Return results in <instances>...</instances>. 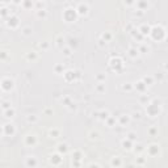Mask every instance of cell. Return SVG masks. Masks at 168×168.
Here are the masks:
<instances>
[{
  "label": "cell",
  "mask_w": 168,
  "mask_h": 168,
  "mask_svg": "<svg viewBox=\"0 0 168 168\" xmlns=\"http://www.w3.org/2000/svg\"><path fill=\"white\" fill-rule=\"evenodd\" d=\"M98 118H100L101 121H106L109 118V112L108 110H101L98 112Z\"/></svg>",
  "instance_id": "21"
},
{
  "label": "cell",
  "mask_w": 168,
  "mask_h": 168,
  "mask_svg": "<svg viewBox=\"0 0 168 168\" xmlns=\"http://www.w3.org/2000/svg\"><path fill=\"white\" fill-rule=\"evenodd\" d=\"M7 16H8V9H7L5 7H4V8L2 9V17H3V19H7Z\"/></svg>",
  "instance_id": "43"
},
{
  "label": "cell",
  "mask_w": 168,
  "mask_h": 168,
  "mask_svg": "<svg viewBox=\"0 0 168 168\" xmlns=\"http://www.w3.org/2000/svg\"><path fill=\"white\" fill-rule=\"evenodd\" d=\"M59 135H60V131L58 130V129H50L49 130V137L50 138H58Z\"/></svg>",
  "instance_id": "22"
},
{
  "label": "cell",
  "mask_w": 168,
  "mask_h": 168,
  "mask_svg": "<svg viewBox=\"0 0 168 168\" xmlns=\"http://www.w3.org/2000/svg\"><path fill=\"white\" fill-rule=\"evenodd\" d=\"M101 37H103V40H105V42H108V41L112 40V34L110 33H104Z\"/></svg>",
  "instance_id": "36"
},
{
  "label": "cell",
  "mask_w": 168,
  "mask_h": 168,
  "mask_svg": "<svg viewBox=\"0 0 168 168\" xmlns=\"http://www.w3.org/2000/svg\"><path fill=\"white\" fill-rule=\"evenodd\" d=\"M54 70H55L57 74H63V66L62 64H58V66H55Z\"/></svg>",
  "instance_id": "38"
},
{
  "label": "cell",
  "mask_w": 168,
  "mask_h": 168,
  "mask_svg": "<svg viewBox=\"0 0 168 168\" xmlns=\"http://www.w3.org/2000/svg\"><path fill=\"white\" fill-rule=\"evenodd\" d=\"M8 2H11V0H3V3H8Z\"/></svg>",
  "instance_id": "55"
},
{
  "label": "cell",
  "mask_w": 168,
  "mask_h": 168,
  "mask_svg": "<svg viewBox=\"0 0 168 168\" xmlns=\"http://www.w3.org/2000/svg\"><path fill=\"white\" fill-rule=\"evenodd\" d=\"M110 165L112 167H121L122 165V159L120 156H113L110 159Z\"/></svg>",
  "instance_id": "17"
},
{
  "label": "cell",
  "mask_w": 168,
  "mask_h": 168,
  "mask_svg": "<svg viewBox=\"0 0 168 168\" xmlns=\"http://www.w3.org/2000/svg\"><path fill=\"white\" fill-rule=\"evenodd\" d=\"M121 146H122V148L126 150V151H131V150H133V147H134V142H133V141H130L129 138H125L124 141L121 142Z\"/></svg>",
  "instance_id": "10"
},
{
  "label": "cell",
  "mask_w": 168,
  "mask_h": 168,
  "mask_svg": "<svg viewBox=\"0 0 168 168\" xmlns=\"http://www.w3.org/2000/svg\"><path fill=\"white\" fill-rule=\"evenodd\" d=\"M146 112L150 117H155L159 114L160 112V101L159 100H154L151 104L147 105V108H146Z\"/></svg>",
  "instance_id": "2"
},
{
  "label": "cell",
  "mask_w": 168,
  "mask_h": 168,
  "mask_svg": "<svg viewBox=\"0 0 168 168\" xmlns=\"http://www.w3.org/2000/svg\"><path fill=\"white\" fill-rule=\"evenodd\" d=\"M63 53H64V55H67V57H68V55L71 54V50H70V49H64V50H63Z\"/></svg>",
  "instance_id": "48"
},
{
  "label": "cell",
  "mask_w": 168,
  "mask_h": 168,
  "mask_svg": "<svg viewBox=\"0 0 168 168\" xmlns=\"http://www.w3.org/2000/svg\"><path fill=\"white\" fill-rule=\"evenodd\" d=\"M125 5H133L134 4V0H124Z\"/></svg>",
  "instance_id": "47"
},
{
  "label": "cell",
  "mask_w": 168,
  "mask_h": 168,
  "mask_svg": "<svg viewBox=\"0 0 168 168\" xmlns=\"http://www.w3.org/2000/svg\"><path fill=\"white\" fill-rule=\"evenodd\" d=\"M13 3H16V4H21V3H22V0H13Z\"/></svg>",
  "instance_id": "54"
},
{
  "label": "cell",
  "mask_w": 168,
  "mask_h": 168,
  "mask_svg": "<svg viewBox=\"0 0 168 168\" xmlns=\"http://www.w3.org/2000/svg\"><path fill=\"white\" fill-rule=\"evenodd\" d=\"M139 91V92H144V91L147 89V84L144 83L143 80H141V81H138V83H135V86H134Z\"/></svg>",
  "instance_id": "20"
},
{
  "label": "cell",
  "mask_w": 168,
  "mask_h": 168,
  "mask_svg": "<svg viewBox=\"0 0 168 168\" xmlns=\"http://www.w3.org/2000/svg\"><path fill=\"white\" fill-rule=\"evenodd\" d=\"M148 50H150V49H148L147 46H144V45H143V46L139 49V53H144V51H147V53H148Z\"/></svg>",
  "instance_id": "46"
},
{
  "label": "cell",
  "mask_w": 168,
  "mask_h": 168,
  "mask_svg": "<svg viewBox=\"0 0 168 168\" xmlns=\"http://www.w3.org/2000/svg\"><path fill=\"white\" fill-rule=\"evenodd\" d=\"M88 135H89V138H91V139H97V138H98V135H100V134H98L97 131H91Z\"/></svg>",
  "instance_id": "37"
},
{
  "label": "cell",
  "mask_w": 168,
  "mask_h": 168,
  "mask_svg": "<svg viewBox=\"0 0 168 168\" xmlns=\"http://www.w3.org/2000/svg\"><path fill=\"white\" fill-rule=\"evenodd\" d=\"M76 17H78V11L74 9V8H67V9L63 12V19H64L67 22L75 21Z\"/></svg>",
  "instance_id": "3"
},
{
  "label": "cell",
  "mask_w": 168,
  "mask_h": 168,
  "mask_svg": "<svg viewBox=\"0 0 168 168\" xmlns=\"http://www.w3.org/2000/svg\"><path fill=\"white\" fill-rule=\"evenodd\" d=\"M134 147H135V148H134V151H135V152H138V154H141V152L144 150L142 144H137V146H134Z\"/></svg>",
  "instance_id": "39"
},
{
  "label": "cell",
  "mask_w": 168,
  "mask_h": 168,
  "mask_svg": "<svg viewBox=\"0 0 168 168\" xmlns=\"http://www.w3.org/2000/svg\"><path fill=\"white\" fill-rule=\"evenodd\" d=\"M37 143H38V139H37V137L34 134H28V135H25L24 144H25L26 147H34Z\"/></svg>",
  "instance_id": "8"
},
{
  "label": "cell",
  "mask_w": 168,
  "mask_h": 168,
  "mask_svg": "<svg viewBox=\"0 0 168 168\" xmlns=\"http://www.w3.org/2000/svg\"><path fill=\"white\" fill-rule=\"evenodd\" d=\"M19 24H20V20H19V17L17 16H11L9 14V17H8V21H7V26L8 28H11V29H16L17 26H19Z\"/></svg>",
  "instance_id": "9"
},
{
  "label": "cell",
  "mask_w": 168,
  "mask_h": 168,
  "mask_svg": "<svg viewBox=\"0 0 168 168\" xmlns=\"http://www.w3.org/2000/svg\"><path fill=\"white\" fill-rule=\"evenodd\" d=\"M114 122H116V120H114V117H110V116H109L108 120H106V124L109 125V127H113L114 126Z\"/></svg>",
  "instance_id": "33"
},
{
  "label": "cell",
  "mask_w": 168,
  "mask_h": 168,
  "mask_svg": "<svg viewBox=\"0 0 168 168\" xmlns=\"http://www.w3.org/2000/svg\"><path fill=\"white\" fill-rule=\"evenodd\" d=\"M148 134L151 135V137H154V135H156L158 134V129L156 127H151L150 130H148Z\"/></svg>",
  "instance_id": "40"
},
{
  "label": "cell",
  "mask_w": 168,
  "mask_h": 168,
  "mask_svg": "<svg viewBox=\"0 0 168 168\" xmlns=\"http://www.w3.org/2000/svg\"><path fill=\"white\" fill-rule=\"evenodd\" d=\"M4 137H13L16 133V129H14L13 124H4L3 125V130H2Z\"/></svg>",
  "instance_id": "6"
},
{
  "label": "cell",
  "mask_w": 168,
  "mask_h": 168,
  "mask_svg": "<svg viewBox=\"0 0 168 168\" xmlns=\"http://www.w3.org/2000/svg\"><path fill=\"white\" fill-rule=\"evenodd\" d=\"M3 112H4V117L5 118H12V117H14V109L13 108H9V109L3 110Z\"/></svg>",
  "instance_id": "23"
},
{
  "label": "cell",
  "mask_w": 168,
  "mask_h": 168,
  "mask_svg": "<svg viewBox=\"0 0 168 168\" xmlns=\"http://www.w3.org/2000/svg\"><path fill=\"white\" fill-rule=\"evenodd\" d=\"M96 91H97V92H98V93H101V92H104V91H105V86H104V84H103V83H98V86H97V88H96Z\"/></svg>",
  "instance_id": "35"
},
{
  "label": "cell",
  "mask_w": 168,
  "mask_h": 168,
  "mask_svg": "<svg viewBox=\"0 0 168 168\" xmlns=\"http://www.w3.org/2000/svg\"><path fill=\"white\" fill-rule=\"evenodd\" d=\"M40 46H41V47H43V49H47V47H49V45H47L46 42H43V43H41V45H40Z\"/></svg>",
  "instance_id": "53"
},
{
  "label": "cell",
  "mask_w": 168,
  "mask_h": 168,
  "mask_svg": "<svg viewBox=\"0 0 168 168\" xmlns=\"http://www.w3.org/2000/svg\"><path fill=\"white\" fill-rule=\"evenodd\" d=\"M138 53H139V50H137V49H130V50H129V55H130L131 58H135L137 55H138Z\"/></svg>",
  "instance_id": "30"
},
{
  "label": "cell",
  "mask_w": 168,
  "mask_h": 168,
  "mask_svg": "<svg viewBox=\"0 0 168 168\" xmlns=\"http://www.w3.org/2000/svg\"><path fill=\"white\" fill-rule=\"evenodd\" d=\"M83 158H84V154L80 150H74L72 151V154H71V159L72 160H79V162H81Z\"/></svg>",
  "instance_id": "14"
},
{
  "label": "cell",
  "mask_w": 168,
  "mask_h": 168,
  "mask_svg": "<svg viewBox=\"0 0 168 168\" xmlns=\"http://www.w3.org/2000/svg\"><path fill=\"white\" fill-rule=\"evenodd\" d=\"M165 68H167V70H168V64H165Z\"/></svg>",
  "instance_id": "56"
},
{
  "label": "cell",
  "mask_w": 168,
  "mask_h": 168,
  "mask_svg": "<svg viewBox=\"0 0 168 168\" xmlns=\"http://www.w3.org/2000/svg\"><path fill=\"white\" fill-rule=\"evenodd\" d=\"M143 81L147 84V86H151L152 84V81H154V79L151 78V76H146V78H143Z\"/></svg>",
  "instance_id": "34"
},
{
  "label": "cell",
  "mask_w": 168,
  "mask_h": 168,
  "mask_svg": "<svg viewBox=\"0 0 168 168\" xmlns=\"http://www.w3.org/2000/svg\"><path fill=\"white\" fill-rule=\"evenodd\" d=\"M63 75H64V79H66L67 81H72V80H75V76H78V72L67 71V72H64Z\"/></svg>",
  "instance_id": "18"
},
{
  "label": "cell",
  "mask_w": 168,
  "mask_h": 168,
  "mask_svg": "<svg viewBox=\"0 0 168 168\" xmlns=\"http://www.w3.org/2000/svg\"><path fill=\"white\" fill-rule=\"evenodd\" d=\"M150 34L152 37V40H155V41H163L164 37H165V30L160 26V25H158V26L151 28Z\"/></svg>",
  "instance_id": "1"
},
{
  "label": "cell",
  "mask_w": 168,
  "mask_h": 168,
  "mask_svg": "<svg viewBox=\"0 0 168 168\" xmlns=\"http://www.w3.org/2000/svg\"><path fill=\"white\" fill-rule=\"evenodd\" d=\"M129 121H130L129 116L124 114V116H121V118H120V125H122V126H126V125L129 124Z\"/></svg>",
  "instance_id": "24"
},
{
  "label": "cell",
  "mask_w": 168,
  "mask_h": 168,
  "mask_svg": "<svg viewBox=\"0 0 168 168\" xmlns=\"http://www.w3.org/2000/svg\"><path fill=\"white\" fill-rule=\"evenodd\" d=\"M7 58V51H2V60H5Z\"/></svg>",
  "instance_id": "52"
},
{
  "label": "cell",
  "mask_w": 168,
  "mask_h": 168,
  "mask_svg": "<svg viewBox=\"0 0 168 168\" xmlns=\"http://www.w3.org/2000/svg\"><path fill=\"white\" fill-rule=\"evenodd\" d=\"M22 7H24L25 9H30V8H33V2L32 0H22Z\"/></svg>",
  "instance_id": "25"
},
{
  "label": "cell",
  "mask_w": 168,
  "mask_h": 168,
  "mask_svg": "<svg viewBox=\"0 0 168 168\" xmlns=\"http://www.w3.org/2000/svg\"><path fill=\"white\" fill-rule=\"evenodd\" d=\"M36 7H37V11H40V9H45V8H43L45 5H43V3H42V0H38Z\"/></svg>",
  "instance_id": "42"
},
{
  "label": "cell",
  "mask_w": 168,
  "mask_h": 168,
  "mask_svg": "<svg viewBox=\"0 0 168 168\" xmlns=\"http://www.w3.org/2000/svg\"><path fill=\"white\" fill-rule=\"evenodd\" d=\"M137 165H144L146 164V159L144 158H137Z\"/></svg>",
  "instance_id": "32"
},
{
  "label": "cell",
  "mask_w": 168,
  "mask_h": 168,
  "mask_svg": "<svg viewBox=\"0 0 168 168\" xmlns=\"http://www.w3.org/2000/svg\"><path fill=\"white\" fill-rule=\"evenodd\" d=\"M138 30L141 32L142 36H147V34H150V32H151V26L147 25V24H143V25H141V26L138 28Z\"/></svg>",
  "instance_id": "16"
},
{
  "label": "cell",
  "mask_w": 168,
  "mask_h": 168,
  "mask_svg": "<svg viewBox=\"0 0 168 168\" xmlns=\"http://www.w3.org/2000/svg\"><path fill=\"white\" fill-rule=\"evenodd\" d=\"M137 7L139 11H144L148 8V2L147 0H139V2H137Z\"/></svg>",
  "instance_id": "19"
},
{
  "label": "cell",
  "mask_w": 168,
  "mask_h": 168,
  "mask_svg": "<svg viewBox=\"0 0 168 168\" xmlns=\"http://www.w3.org/2000/svg\"><path fill=\"white\" fill-rule=\"evenodd\" d=\"M110 67H113L116 71H120L118 67L122 68V60H121V58H118V57H117V58H113V59L110 60Z\"/></svg>",
  "instance_id": "12"
},
{
  "label": "cell",
  "mask_w": 168,
  "mask_h": 168,
  "mask_svg": "<svg viewBox=\"0 0 168 168\" xmlns=\"http://www.w3.org/2000/svg\"><path fill=\"white\" fill-rule=\"evenodd\" d=\"M37 120H38V118L34 116V114H30V116H28V118H26V121L29 122V124H36Z\"/></svg>",
  "instance_id": "28"
},
{
  "label": "cell",
  "mask_w": 168,
  "mask_h": 168,
  "mask_svg": "<svg viewBox=\"0 0 168 168\" xmlns=\"http://www.w3.org/2000/svg\"><path fill=\"white\" fill-rule=\"evenodd\" d=\"M62 42H64V40H62V37H59L58 40H57V45L59 47H62Z\"/></svg>",
  "instance_id": "45"
},
{
  "label": "cell",
  "mask_w": 168,
  "mask_h": 168,
  "mask_svg": "<svg viewBox=\"0 0 168 168\" xmlns=\"http://www.w3.org/2000/svg\"><path fill=\"white\" fill-rule=\"evenodd\" d=\"M133 117H134V118H139V117H141V113H139V112L133 113Z\"/></svg>",
  "instance_id": "49"
},
{
  "label": "cell",
  "mask_w": 168,
  "mask_h": 168,
  "mask_svg": "<svg viewBox=\"0 0 168 168\" xmlns=\"http://www.w3.org/2000/svg\"><path fill=\"white\" fill-rule=\"evenodd\" d=\"M37 16L40 17V19H45L47 16V13H46V11L45 9H40V11H37Z\"/></svg>",
  "instance_id": "29"
},
{
  "label": "cell",
  "mask_w": 168,
  "mask_h": 168,
  "mask_svg": "<svg viewBox=\"0 0 168 168\" xmlns=\"http://www.w3.org/2000/svg\"><path fill=\"white\" fill-rule=\"evenodd\" d=\"M146 151H147V155L151 156V158L158 156L159 152H160V146H159V144H156V143H151L150 146H147Z\"/></svg>",
  "instance_id": "7"
},
{
  "label": "cell",
  "mask_w": 168,
  "mask_h": 168,
  "mask_svg": "<svg viewBox=\"0 0 168 168\" xmlns=\"http://www.w3.org/2000/svg\"><path fill=\"white\" fill-rule=\"evenodd\" d=\"M21 33H22V36L29 37L30 34H32V28H30V26H24L21 29Z\"/></svg>",
  "instance_id": "26"
},
{
  "label": "cell",
  "mask_w": 168,
  "mask_h": 168,
  "mask_svg": "<svg viewBox=\"0 0 168 168\" xmlns=\"http://www.w3.org/2000/svg\"><path fill=\"white\" fill-rule=\"evenodd\" d=\"M26 59L28 60H36L37 59V54L34 51H30V53H28L26 54Z\"/></svg>",
  "instance_id": "27"
},
{
  "label": "cell",
  "mask_w": 168,
  "mask_h": 168,
  "mask_svg": "<svg viewBox=\"0 0 168 168\" xmlns=\"http://www.w3.org/2000/svg\"><path fill=\"white\" fill-rule=\"evenodd\" d=\"M97 80H105V75H97Z\"/></svg>",
  "instance_id": "51"
},
{
  "label": "cell",
  "mask_w": 168,
  "mask_h": 168,
  "mask_svg": "<svg viewBox=\"0 0 168 168\" xmlns=\"http://www.w3.org/2000/svg\"><path fill=\"white\" fill-rule=\"evenodd\" d=\"M88 165H89V167H93V165H95V167H101L100 163H89Z\"/></svg>",
  "instance_id": "50"
},
{
  "label": "cell",
  "mask_w": 168,
  "mask_h": 168,
  "mask_svg": "<svg viewBox=\"0 0 168 168\" xmlns=\"http://www.w3.org/2000/svg\"><path fill=\"white\" fill-rule=\"evenodd\" d=\"M62 156H63V155L59 154V152H57V154H53V155H50V158H49V163H50L51 165H54V167H58V165L62 164V162H63V158H62Z\"/></svg>",
  "instance_id": "4"
},
{
  "label": "cell",
  "mask_w": 168,
  "mask_h": 168,
  "mask_svg": "<svg viewBox=\"0 0 168 168\" xmlns=\"http://www.w3.org/2000/svg\"><path fill=\"white\" fill-rule=\"evenodd\" d=\"M126 138H129V139H130V141H135L137 139V134L134 133V131H130V133H127V135H126Z\"/></svg>",
  "instance_id": "31"
},
{
  "label": "cell",
  "mask_w": 168,
  "mask_h": 168,
  "mask_svg": "<svg viewBox=\"0 0 168 168\" xmlns=\"http://www.w3.org/2000/svg\"><path fill=\"white\" fill-rule=\"evenodd\" d=\"M2 106H3V110H7V109H9V108H11V103H8V101H3Z\"/></svg>",
  "instance_id": "41"
},
{
  "label": "cell",
  "mask_w": 168,
  "mask_h": 168,
  "mask_svg": "<svg viewBox=\"0 0 168 168\" xmlns=\"http://www.w3.org/2000/svg\"><path fill=\"white\" fill-rule=\"evenodd\" d=\"M14 87V81L11 79V78H3L2 80V89L4 91V92H9V91H12Z\"/></svg>",
  "instance_id": "5"
},
{
  "label": "cell",
  "mask_w": 168,
  "mask_h": 168,
  "mask_svg": "<svg viewBox=\"0 0 168 168\" xmlns=\"http://www.w3.org/2000/svg\"><path fill=\"white\" fill-rule=\"evenodd\" d=\"M76 11H78V14H79V16H86V14L88 13V5L81 3V4H79V5H78Z\"/></svg>",
  "instance_id": "13"
},
{
  "label": "cell",
  "mask_w": 168,
  "mask_h": 168,
  "mask_svg": "<svg viewBox=\"0 0 168 168\" xmlns=\"http://www.w3.org/2000/svg\"><path fill=\"white\" fill-rule=\"evenodd\" d=\"M122 88H124L125 91H131V89H133V86L127 83V84H124V87H122Z\"/></svg>",
  "instance_id": "44"
},
{
  "label": "cell",
  "mask_w": 168,
  "mask_h": 168,
  "mask_svg": "<svg viewBox=\"0 0 168 168\" xmlns=\"http://www.w3.org/2000/svg\"><path fill=\"white\" fill-rule=\"evenodd\" d=\"M38 165V160L36 156H26L25 159V167H37Z\"/></svg>",
  "instance_id": "11"
},
{
  "label": "cell",
  "mask_w": 168,
  "mask_h": 168,
  "mask_svg": "<svg viewBox=\"0 0 168 168\" xmlns=\"http://www.w3.org/2000/svg\"><path fill=\"white\" fill-rule=\"evenodd\" d=\"M67 151H68V144L67 143H59L58 146H57V152H59V154H67Z\"/></svg>",
  "instance_id": "15"
}]
</instances>
